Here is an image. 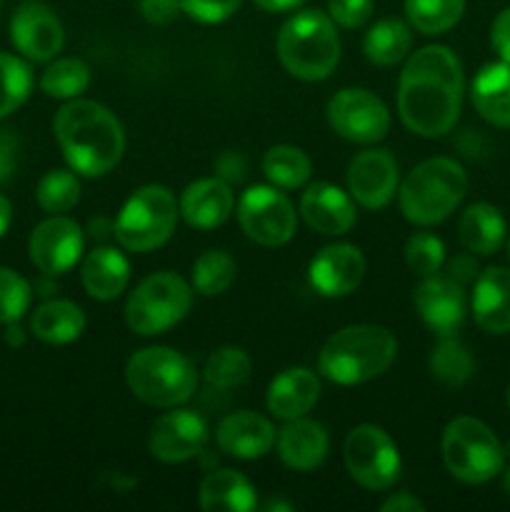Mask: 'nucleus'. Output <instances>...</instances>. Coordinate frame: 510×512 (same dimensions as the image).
<instances>
[{
  "instance_id": "20",
  "label": "nucleus",
  "mask_w": 510,
  "mask_h": 512,
  "mask_svg": "<svg viewBox=\"0 0 510 512\" xmlns=\"http://www.w3.org/2000/svg\"><path fill=\"white\" fill-rule=\"evenodd\" d=\"M300 215L310 230L320 235H345L358 220L355 200L348 190L333 183H313L300 198Z\"/></svg>"
},
{
  "instance_id": "40",
  "label": "nucleus",
  "mask_w": 510,
  "mask_h": 512,
  "mask_svg": "<svg viewBox=\"0 0 510 512\" xmlns=\"http://www.w3.org/2000/svg\"><path fill=\"white\" fill-rule=\"evenodd\" d=\"M33 300V288L23 275L10 268H0V325L23 318Z\"/></svg>"
},
{
  "instance_id": "57",
  "label": "nucleus",
  "mask_w": 510,
  "mask_h": 512,
  "mask_svg": "<svg viewBox=\"0 0 510 512\" xmlns=\"http://www.w3.org/2000/svg\"><path fill=\"white\" fill-rule=\"evenodd\" d=\"M0 3H3V0H0Z\"/></svg>"
},
{
  "instance_id": "28",
  "label": "nucleus",
  "mask_w": 510,
  "mask_h": 512,
  "mask_svg": "<svg viewBox=\"0 0 510 512\" xmlns=\"http://www.w3.org/2000/svg\"><path fill=\"white\" fill-rule=\"evenodd\" d=\"M508 223L503 213L490 203H473L458 220V238L473 255H493L503 248Z\"/></svg>"
},
{
  "instance_id": "3",
  "label": "nucleus",
  "mask_w": 510,
  "mask_h": 512,
  "mask_svg": "<svg viewBox=\"0 0 510 512\" xmlns=\"http://www.w3.org/2000/svg\"><path fill=\"white\" fill-rule=\"evenodd\" d=\"M398 355V340L380 325H348L323 343L318 373L335 385H363L380 378Z\"/></svg>"
},
{
  "instance_id": "54",
  "label": "nucleus",
  "mask_w": 510,
  "mask_h": 512,
  "mask_svg": "<svg viewBox=\"0 0 510 512\" xmlns=\"http://www.w3.org/2000/svg\"><path fill=\"white\" fill-rule=\"evenodd\" d=\"M503 450H505V458H510V440L503 445Z\"/></svg>"
},
{
  "instance_id": "17",
  "label": "nucleus",
  "mask_w": 510,
  "mask_h": 512,
  "mask_svg": "<svg viewBox=\"0 0 510 512\" xmlns=\"http://www.w3.org/2000/svg\"><path fill=\"white\" fill-rule=\"evenodd\" d=\"M413 303L425 328L433 330L435 335H455L468 313L465 285L450 275L435 273L420 280L413 293Z\"/></svg>"
},
{
  "instance_id": "14",
  "label": "nucleus",
  "mask_w": 510,
  "mask_h": 512,
  "mask_svg": "<svg viewBox=\"0 0 510 512\" xmlns=\"http://www.w3.org/2000/svg\"><path fill=\"white\" fill-rule=\"evenodd\" d=\"M85 248L83 228L73 218L65 215H50L38 223L30 233L28 253L35 268L43 275L58 278L75 268Z\"/></svg>"
},
{
  "instance_id": "55",
  "label": "nucleus",
  "mask_w": 510,
  "mask_h": 512,
  "mask_svg": "<svg viewBox=\"0 0 510 512\" xmlns=\"http://www.w3.org/2000/svg\"><path fill=\"white\" fill-rule=\"evenodd\" d=\"M505 400H508V408H510V385H508V393H505Z\"/></svg>"
},
{
  "instance_id": "32",
  "label": "nucleus",
  "mask_w": 510,
  "mask_h": 512,
  "mask_svg": "<svg viewBox=\"0 0 510 512\" xmlns=\"http://www.w3.org/2000/svg\"><path fill=\"white\" fill-rule=\"evenodd\" d=\"M263 173L275 188L298 190L313 175V163L305 150L295 148V145H275L263 155Z\"/></svg>"
},
{
  "instance_id": "9",
  "label": "nucleus",
  "mask_w": 510,
  "mask_h": 512,
  "mask_svg": "<svg viewBox=\"0 0 510 512\" xmlns=\"http://www.w3.org/2000/svg\"><path fill=\"white\" fill-rule=\"evenodd\" d=\"M193 308V285L178 273L160 270L135 285L125 303V323L135 335L153 338L175 328Z\"/></svg>"
},
{
  "instance_id": "15",
  "label": "nucleus",
  "mask_w": 510,
  "mask_h": 512,
  "mask_svg": "<svg viewBox=\"0 0 510 512\" xmlns=\"http://www.w3.org/2000/svg\"><path fill=\"white\" fill-rule=\"evenodd\" d=\"M10 40L23 58L50 63L65 45V28L53 8L38 0H25L10 18Z\"/></svg>"
},
{
  "instance_id": "48",
  "label": "nucleus",
  "mask_w": 510,
  "mask_h": 512,
  "mask_svg": "<svg viewBox=\"0 0 510 512\" xmlns=\"http://www.w3.org/2000/svg\"><path fill=\"white\" fill-rule=\"evenodd\" d=\"M380 510L383 512H423L425 503L423 500L415 498L413 493H395V495H390L383 505H380Z\"/></svg>"
},
{
  "instance_id": "45",
  "label": "nucleus",
  "mask_w": 510,
  "mask_h": 512,
  "mask_svg": "<svg viewBox=\"0 0 510 512\" xmlns=\"http://www.w3.org/2000/svg\"><path fill=\"white\" fill-rule=\"evenodd\" d=\"M490 43H493V50L500 55V60L510 63V8L500 10L498 18L493 20Z\"/></svg>"
},
{
  "instance_id": "46",
  "label": "nucleus",
  "mask_w": 510,
  "mask_h": 512,
  "mask_svg": "<svg viewBox=\"0 0 510 512\" xmlns=\"http://www.w3.org/2000/svg\"><path fill=\"white\" fill-rule=\"evenodd\" d=\"M15 163H18V138L13 130L0 128V183L13 178Z\"/></svg>"
},
{
  "instance_id": "38",
  "label": "nucleus",
  "mask_w": 510,
  "mask_h": 512,
  "mask_svg": "<svg viewBox=\"0 0 510 512\" xmlns=\"http://www.w3.org/2000/svg\"><path fill=\"white\" fill-rule=\"evenodd\" d=\"M35 200L45 213L63 215L80 203V180L75 170H50L35 188Z\"/></svg>"
},
{
  "instance_id": "31",
  "label": "nucleus",
  "mask_w": 510,
  "mask_h": 512,
  "mask_svg": "<svg viewBox=\"0 0 510 512\" xmlns=\"http://www.w3.org/2000/svg\"><path fill=\"white\" fill-rule=\"evenodd\" d=\"M428 370L440 385L458 388V385H465L473 378L475 360L470 355L468 345L458 335H440L438 345H435L428 358Z\"/></svg>"
},
{
  "instance_id": "26",
  "label": "nucleus",
  "mask_w": 510,
  "mask_h": 512,
  "mask_svg": "<svg viewBox=\"0 0 510 512\" xmlns=\"http://www.w3.org/2000/svg\"><path fill=\"white\" fill-rule=\"evenodd\" d=\"M470 100L485 123L510 128V63H488L470 83Z\"/></svg>"
},
{
  "instance_id": "16",
  "label": "nucleus",
  "mask_w": 510,
  "mask_h": 512,
  "mask_svg": "<svg viewBox=\"0 0 510 512\" xmlns=\"http://www.w3.org/2000/svg\"><path fill=\"white\" fill-rule=\"evenodd\" d=\"M350 198L368 210H383L400 188L398 160L383 148H368L355 155L345 173Z\"/></svg>"
},
{
  "instance_id": "42",
  "label": "nucleus",
  "mask_w": 510,
  "mask_h": 512,
  "mask_svg": "<svg viewBox=\"0 0 510 512\" xmlns=\"http://www.w3.org/2000/svg\"><path fill=\"white\" fill-rule=\"evenodd\" d=\"M373 0H328V15L345 30L363 28L373 15Z\"/></svg>"
},
{
  "instance_id": "22",
  "label": "nucleus",
  "mask_w": 510,
  "mask_h": 512,
  "mask_svg": "<svg viewBox=\"0 0 510 512\" xmlns=\"http://www.w3.org/2000/svg\"><path fill=\"white\" fill-rule=\"evenodd\" d=\"M320 400V378L315 370L295 365L275 375L268 385L265 405L268 413L278 420H295L308 415Z\"/></svg>"
},
{
  "instance_id": "23",
  "label": "nucleus",
  "mask_w": 510,
  "mask_h": 512,
  "mask_svg": "<svg viewBox=\"0 0 510 512\" xmlns=\"http://www.w3.org/2000/svg\"><path fill=\"white\" fill-rule=\"evenodd\" d=\"M470 308L480 330L490 335L510 333V268L493 265L480 270Z\"/></svg>"
},
{
  "instance_id": "18",
  "label": "nucleus",
  "mask_w": 510,
  "mask_h": 512,
  "mask_svg": "<svg viewBox=\"0 0 510 512\" xmlns=\"http://www.w3.org/2000/svg\"><path fill=\"white\" fill-rule=\"evenodd\" d=\"M365 255L358 245H325L308 265V280L323 298H345L355 293L365 278Z\"/></svg>"
},
{
  "instance_id": "39",
  "label": "nucleus",
  "mask_w": 510,
  "mask_h": 512,
  "mask_svg": "<svg viewBox=\"0 0 510 512\" xmlns=\"http://www.w3.org/2000/svg\"><path fill=\"white\" fill-rule=\"evenodd\" d=\"M405 265L418 278L440 273L445 265V243L433 233H415L405 243Z\"/></svg>"
},
{
  "instance_id": "4",
  "label": "nucleus",
  "mask_w": 510,
  "mask_h": 512,
  "mask_svg": "<svg viewBox=\"0 0 510 512\" xmlns=\"http://www.w3.org/2000/svg\"><path fill=\"white\" fill-rule=\"evenodd\" d=\"M275 53L293 78L318 83L340 63L338 28L323 10H300L280 25Z\"/></svg>"
},
{
  "instance_id": "11",
  "label": "nucleus",
  "mask_w": 510,
  "mask_h": 512,
  "mask_svg": "<svg viewBox=\"0 0 510 512\" xmlns=\"http://www.w3.org/2000/svg\"><path fill=\"white\" fill-rule=\"evenodd\" d=\"M240 230L263 248H280L290 243L298 230V213L288 195L275 185H253L238 200Z\"/></svg>"
},
{
  "instance_id": "7",
  "label": "nucleus",
  "mask_w": 510,
  "mask_h": 512,
  "mask_svg": "<svg viewBox=\"0 0 510 512\" xmlns=\"http://www.w3.org/2000/svg\"><path fill=\"white\" fill-rule=\"evenodd\" d=\"M180 218L178 198L165 185L135 190L115 218V240L128 253H150L173 238Z\"/></svg>"
},
{
  "instance_id": "13",
  "label": "nucleus",
  "mask_w": 510,
  "mask_h": 512,
  "mask_svg": "<svg viewBox=\"0 0 510 512\" xmlns=\"http://www.w3.org/2000/svg\"><path fill=\"white\" fill-rule=\"evenodd\" d=\"M208 440L210 428L203 415L178 405L155 420V425L150 428L148 450L160 463H188L205 453Z\"/></svg>"
},
{
  "instance_id": "36",
  "label": "nucleus",
  "mask_w": 510,
  "mask_h": 512,
  "mask_svg": "<svg viewBox=\"0 0 510 512\" xmlns=\"http://www.w3.org/2000/svg\"><path fill=\"white\" fill-rule=\"evenodd\" d=\"M235 275L238 265L233 255L225 250H205L193 263V290L205 298H215L235 283Z\"/></svg>"
},
{
  "instance_id": "35",
  "label": "nucleus",
  "mask_w": 510,
  "mask_h": 512,
  "mask_svg": "<svg viewBox=\"0 0 510 512\" xmlns=\"http://www.w3.org/2000/svg\"><path fill=\"white\" fill-rule=\"evenodd\" d=\"M250 370H253V363H250V355L243 348L223 345V348L213 350L210 358L205 360L203 378L210 388L225 393V390L240 388L250 378Z\"/></svg>"
},
{
  "instance_id": "30",
  "label": "nucleus",
  "mask_w": 510,
  "mask_h": 512,
  "mask_svg": "<svg viewBox=\"0 0 510 512\" xmlns=\"http://www.w3.org/2000/svg\"><path fill=\"white\" fill-rule=\"evenodd\" d=\"M413 48V28L400 18H383L365 33L363 53L365 58L380 68L398 65L408 58Z\"/></svg>"
},
{
  "instance_id": "43",
  "label": "nucleus",
  "mask_w": 510,
  "mask_h": 512,
  "mask_svg": "<svg viewBox=\"0 0 510 512\" xmlns=\"http://www.w3.org/2000/svg\"><path fill=\"white\" fill-rule=\"evenodd\" d=\"M180 13V0H140V15L150 25H170Z\"/></svg>"
},
{
  "instance_id": "49",
  "label": "nucleus",
  "mask_w": 510,
  "mask_h": 512,
  "mask_svg": "<svg viewBox=\"0 0 510 512\" xmlns=\"http://www.w3.org/2000/svg\"><path fill=\"white\" fill-rule=\"evenodd\" d=\"M253 3L265 13H290V10L300 8L305 0H253Z\"/></svg>"
},
{
  "instance_id": "25",
  "label": "nucleus",
  "mask_w": 510,
  "mask_h": 512,
  "mask_svg": "<svg viewBox=\"0 0 510 512\" xmlns=\"http://www.w3.org/2000/svg\"><path fill=\"white\" fill-rule=\"evenodd\" d=\"M80 280L90 298L110 303L128 288L130 263L113 245H98L85 255L83 265H80Z\"/></svg>"
},
{
  "instance_id": "34",
  "label": "nucleus",
  "mask_w": 510,
  "mask_h": 512,
  "mask_svg": "<svg viewBox=\"0 0 510 512\" xmlns=\"http://www.w3.org/2000/svg\"><path fill=\"white\" fill-rule=\"evenodd\" d=\"M465 0H405L410 28L423 35H443L460 23Z\"/></svg>"
},
{
  "instance_id": "51",
  "label": "nucleus",
  "mask_w": 510,
  "mask_h": 512,
  "mask_svg": "<svg viewBox=\"0 0 510 512\" xmlns=\"http://www.w3.org/2000/svg\"><path fill=\"white\" fill-rule=\"evenodd\" d=\"M10 223H13V205H10V200L0 193V238L8 233Z\"/></svg>"
},
{
  "instance_id": "8",
  "label": "nucleus",
  "mask_w": 510,
  "mask_h": 512,
  "mask_svg": "<svg viewBox=\"0 0 510 512\" xmlns=\"http://www.w3.org/2000/svg\"><path fill=\"white\" fill-rule=\"evenodd\" d=\"M440 450L448 473L465 485H483L503 473V443L483 420L470 415H460L445 425Z\"/></svg>"
},
{
  "instance_id": "6",
  "label": "nucleus",
  "mask_w": 510,
  "mask_h": 512,
  "mask_svg": "<svg viewBox=\"0 0 510 512\" xmlns=\"http://www.w3.org/2000/svg\"><path fill=\"white\" fill-rule=\"evenodd\" d=\"M125 380L140 403L160 410L185 405L198 390L193 363L168 345L138 350L125 365Z\"/></svg>"
},
{
  "instance_id": "47",
  "label": "nucleus",
  "mask_w": 510,
  "mask_h": 512,
  "mask_svg": "<svg viewBox=\"0 0 510 512\" xmlns=\"http://www.w3.org/2000/svg\"><path fill=\"white\" fill-rule=\"evenodd\" d=\"M448 275L453 280H458L460 285L475 283V278L480 275V268H478V260H475V255L473 253L455 255V258L448 263Z\"/></svg>"
},
{
  "instance_id": "27",
  "label": "nucleus",
  "mask_w": 510,
  "mask_h": 512,
  "mask_svg": "<svg viewBox=\"0 0 510 512\" xmlns=\"http://www.w3.org/2000/svg\"><path fill=\"white\" fill-rule=\"evenodd\" d=\"M200 508L205 512H250L258 508V490L238 470H210L200 483Z\"/></svg>"
},
{
  "instance_id": "24",
  "label": "nucleus",
  "mask_w": 510,
  "mask_h": 512,
  "mask_svg": "<svg viewBox=\"0 0 510 512\" xmlns=\"http://www.w3.org/2000/svg\"><path fill=\"white\" fill-rule=\"evenodd\" d=\"M275 448H278L283 465H288L290 470H298V473H310V470L320 468L328 458V430L315 420H308L305 415L288 420L285 428L278 430Z\"/></svg>"
},
{
  "instance_id": "37",
  "label": "nucleus",
  "mask_w": 510,
  "mask_h": 512,
  "mask_svg": "<svg viewBox=\"0 0 510 512\" xmlns=\"http://www.w3.org/2000/svg\"><path fill=\"white\" fill-rule=\"evenodd\" d=\"M33 90V70L23 58L0 50V120L20 108Z\"/></svg>"
},
{
  "instance_id": "50",
  "label": "nucleus",
  "mask_w": 510,
  "mask_h": 512,
  "mask_svg": "<svg viewBox=\"0 0 510 512\" xmlns=\"http://www.w3.org/2000/svg\"><path fill=\"white\" fill-rule=\"evenodd\" d=\"M3 340L10 345V348H23V345H25V330L20 328L18 320H15V323L5 325Z\"/></svg>"
},
{
  "instance_id": "52",
  "label": "nucleus",
  "mask_w": 510,
  "mask_h": 512,
  "mask_svg": "<svg viewBox=\"0 0 510 512\" xmlns=\"http://www.w3.org/2000/svg\"><path fill=\"white\" fill-rule=\"evenodd\" d=\"M263 510H265V512H275V510H280V512H293V505L283 503V500H268V503L263 505Z\"/></svg>"
},
{
  "instance_id": "44",
  "label": "nucleus",
  "mask_w": 510,
  "mask_h": 512,
  "mask_svg": "<svg viewBox=\"0 0 510 512\" xmlns=\"http://www.w3.org/2000/svg\"><path fill=\"white\" fill-rule=\"evenodd\" d=\"M245 173H248V163H245L243 153H238V150H223L215 158V175L223 178L225 183H243Z\"/></svg>"
},
{
  "instance_id": "41",
  "label": "nucleus",
  "mask_w": 510,
  "mask_h": 512,
  "mask_svg": "<svg viewBox=\"0 0 510 512\" xmlns=\"http://www.w3.org/2000/svg\"><path fill=\"white\" fill-rule=\"evenodd\" d=\"M243 0H180V8L190 20L203 25H218L233 18Z\"/></svg>"
},
{
  "instance_id": "10",
  "label": "nucleus",
  "mask_w": 510,
  "mask_h": 512,
  "mask_svg": "<svg viewBox=\"0 0 510 512\" xmlns=\"http://www.w3.org/2000/svg\"><path fill=\"white\" fill-rule=\"evenodd\" d=\"M345 470L360 488L370 493L390 490L400 478V450L378 425H358L343 445Z\"/></svg>"
},
{
  "instance_id": "12",
  "label": "nucleus",
  "mask_w": 510,
  "mask_h": 512,
  "mask_svg": "<svg viewBox=\"0 0 510 512\" xmlns=\"http://www.w3.org/2000/svg\"><path fill=\"white\" fill-rule=\"evenodd\" d=\"M328 123L348 143L373 145L388 135V105L365 88H343L328 100Z\"/></svg>"
},
{
  "instance_id": "53",
  "label": "nucleus",
  "mask_w": 510,
  "mask_h": 512,
  "mask_svg": "<svg viewBox=\"0 0 510 512\" xmlns=\"http://www.w3.org/2000/svg\"><path fill=\"white\" fill-rule=\"evenodd\" d=\"M503 490H505V495L510 498V468L505 470V475H503Z\"/></svg>"
},
{
  "instance_id": "56",
  "label": "nucleus",
  "mask_w": 510,
  "mask_h": 512,
  "mask_svg": "<svg viewBox=\"0 0 510 512\" xmlns=\"http://www.w3.org/2000/svg\"><path fill=\"white\" fill-rule=\"evenodd\" d=\"M508 258H510V238H508Z\"/></svg>"
},
{
  "instance_id": "21",
  "label": "nucleus",
  "mask_w": 510,
  "mask_h": 512,
  "mask_svg": "<svg viewBox=\"0 0 510 512\" xmlns=\"http://www.w3.org/2000/svg\"><path fill=\"white\" fill-rule=\"evenodd\" d=\"M180 215L190 228L213 230L228 223L235 210V195L223 178H200L180 193Z\"/></svg>"
},
{
  "instance_id": "19",
  "label": "nucleus",
  "mask_w": 510,
  "mask_h": 512,
  "mask_svg": "<svg viewBox=\"0 0 510 512\" xmlns=\"http://www.w3.org/2000/svg\"><path fill=\"white\" fill-rule=\"evenodd\" d=\"M278 430L265 415L253 410H238L225 415L215 428V445L220 453L238 460H258L273 450Z\"/></svg>"
},
{
  "instance_id": "29",
  "label": "nucleus",
  "mask_w": 510,
  "mask_h": 512,
  "mask_svg": "<svg viewBox=\"0 0 510 512\" xmlns=\"http://www.w3.org/2000/svg\"><path fill=\"white\" fill-rule=\"evenodd\" d=\"M85 313L73 300L53 298L45 300L30 315V333L50 345H68L83 335Z\"/></svg>"
},
{
  "instance_id": "33",
  "label": "nucleus",
  "mask_w": 510,
  "mask_h": 512,
  "mask_svg": "<svg viewBox=\"0 0 510 512\" xmlns=\"http://www.w3.org/2000/svg\"><path fill=\"white\" fill-rule=\"evenodd\" d=\"M90 68L80 58H53L40 75V90L55 100H75L88 90Z\"/></svg>"
},
{
  "instance_id": "2",
  "label": "nucleus",
  "mask_w": 510,
  "mask_h": 512,
  "mask_svg": "<svg viewBox=\"0 0 510 512\" xmlns=\"http://www.w3.org/2000/svg\"><path fill=\"white\" fill-rule=\"evenodd\" d=\"M53 133L70 170L85 178L108 175L125 153L123 123L95 100H68L55 113Z\"/></svg>"
},
{
  "instance_id": "5",
  "label": "nucleus",
  "mask_w": 510,
  "mask_h": 512,
  "mask_svg": "<svg viewBox=\"0 0 510 512\" xmlns=\"http://www.w3.org/2000/svg\"><path fill=\"white\" fill-rule=\"evenodd\" d=\"M468 193V173L453 158H428L415 165L398 188L400 213L420 228L443 223Z\"/></svg>"
},
{
  "instance_id": "1",
  "label": "nucleus",
  "mask_w": 510,
  "mask_h": 512,
  "mask_svg": "<svg viewBox=\"0 0 510 512\" xmlns=\"http://www.w3.org/2000/svg\"><path fill=\"white\" fill-rule=\"evenodd\" d=\"M463 63L448 45L415 50L398 78V113L420 138H443L455 128L463 105Z\"/></svg>"
}]
</instances>
